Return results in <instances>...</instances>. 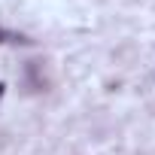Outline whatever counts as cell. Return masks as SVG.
<instances>
[{"instance_id": "6da1fadb", "label": "cell", "mask_w": 155, "mask_h": 155, "mask_svg": "<svg viewBox=\"0 0 155 155\" xmlns=\"http://www.w3.org/2000/svg\"><path fill=\"white\" fill-rule=\"evenodd\" d=\"M3 88H6V85H3V82H0V97H3Z\"/></svg>"}]
</instances>
